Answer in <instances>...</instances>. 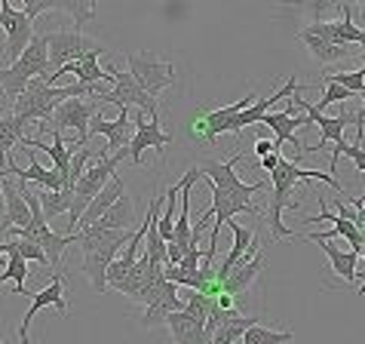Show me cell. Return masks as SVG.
Wrapping results in <instances>:
<instances>
[{
    "instance_id": "8d00e7d4",
    "label": "cell",
    "mask_w": 365,
    "mask_h": 344,
    "mask_svg": "<svg viewBox=\"0 0 365 344\" xmlns=\"http://www.w3.org/2000/svg\"><path fill=\"white\" fill-rule=\"evenodd\" d=\"M6 258V249H4V240H0V261Z\"/></svg>"
},
{
    "instance_id": "d4e9b609",
    "label": "cell",
    "mask_w": 365,
    "mask_h": 344,
    "mask_svg": "<svg viewBox=\"0 0 365 344\" xmlns=\"http://www.w3.org/2000/svg\"><path fill=\"white\" fill-rule=\"evenodd\" d=\"M292 338V332H279V329H267V326H261V323H255L252 329H246V335H242L240 341L242 344H289Z\"/></svg>"
},
{
    "instance_id": "60d3db41",
    "label": "cell",
    "mask_w": 365,
    "mask_h": 344,
    "mask_svg": "<svg viewBox=\"0 0 365 344\" xmlns=\"http://www.w3.org/2000/svg\"><path fill=\"white\" fill-rule=\"evenodd\" d=\"M359 6H362V13H365V0H362V4H359Z\"/></svg>"
},
{
    "instance_id": "b9f144b4",
    "label": "cell",
    "mask_w": 365,
    "mask_h": 344,
    "mask_svg": "<svg viewBox=\"0 0 365 344\" xmlns=\"http://www.w3.org/2000/svg\"><path fill=\"white\" fill-rule=\"evenodd\" d=\"M0 344H4V341H0Z\"/></svg>"
},
{
    "instance_id": "1f68e13d",
    "label": "cell",
    "mask_w": 365,
    "mask_h": 344,
    "mask_svg": "<svg viewBox=\"0 0 365 344\" xmlns=\"http://www.w3.org/2000/svg\"><path fill=\"white\" fill-rule=\"evenodd\" d=\"M273 151H279V141L277 138H258L255 141V157H267Z\"/></svg>"
},
{
    "instance_id": "f1b7e54d",
    "label": "cell",
    "mask_w": 365,
    "mask_h": 344,
    "mask_svg": "<svg viewBox=\"0 0 365 344\" xmlns=\"http://www.w3.org/2000/svg\"><path fill=\"white\" fill-rule=\"evenodd\" d=\"M19 4H22V13L34 22V19H37V16H43L46 9H56V6H58V0H19Z\"/></svg>"
},
{
    "instance_id": "277c9868",
    "label": "cell",
    "mask_w": 365,
    "mask_h": 344,
    "mask_svg": "<svg viewBox=\"0 0 365 344\" xmlns=\"http://www.w3.org/2000/svg\"><path fill=\"white\" fill-rule=\"evenodd\" d=\"M105 105L101 98H93V102H86V98H68V102H62L56 108V114L49 123H40V133H65V129H77V141L74 148H86V129L89 123H93V117L98 114V108Z\"/></svg>"
},
{
    "instance_id": "6da1fadb",
    "label": "cell",
    "mask_w": 365,
    "mask_h": 344,
    "mask_svg": "<svg viewBox=\"0 0 365 344\" xmlns=\"http://www.w3.org/2000/svg\"><path fill=\"white\" fill-rule=\"evenodd\" d=\"M310 178L326 181L329 188H334V191H341V194H344V185L331 176V172H322V169H301L295 160H286V157H282L279 166L270 172L273 194H270V216H267V225H270V237L277 240V243L286 240V237H295L286 225H282V209H286V206L298 209V203L292 200V194H295V185H298V181H310Z\"/></svg>"
},
{
    "instance_id": "d6a6232c",
    "label": "cell",
    "mask_w": 365,
    "mask_h": 344,
    "mask_svg": "<svg viewBox=\"0 0 365 344\" xmlns=\"http://www.w3.org/2000/svg\"><path fill=\"white\" fill-rule=\"evenodd\" d=\"M279 160H282V151H273V154H267V157L258 160V166L264 169V172H273V169L279 166Z\"/></svg>"
},
{
    "instance_id": "83f0119b",
    "label": "cell",
    "mask_w": 365,
    "mask_h": 344,
    "mask_svg": "<svg viewBox=\"0 0 365 344\" xmlns=\"http://www.w3.org/2000/svg\"><path fill=\"white\" fill-rule=\"evenodd\" d=\"M347 98H353V93L347 86H341V84H331V80H326V93H322V98H319V111L322 108H329V105H334V102H347Z\"/></svg>"
},
{
    "instance_id": "74e56055",
    "label": "cell",
    "mask_w": 365,
    "mask_h": 344,
    "mask_svg": "<svg viewBox=\"0 0 365 344\" xmlns=\"http://www.w3.org/2000/svg\"><path fill=\"white\" fill-rule=\"evenodd\" d=\"M6 280H9V277H6V270H4V268H0V283H6Z\"/></svg>"
},
{
    "instance_id": "e575fe53",
    "label": "cell",
    "mask_w": 365,
    "mask_h": 344,
    "mask_svg": "<svg viewBox=\"0 0 365 344\" xmlns=\"http://www.w3.org/2000/svg\"><path fill=\"white\" fill-rule=\"evenodd\" d=\"M353 4H362V0H334V6H341V9H350Z\"/></svg>"
},
{
    "instance_id": "e0dca14e",
    "label": "cell",
    "mask_w": 365,
    "mask_h": 344,
    "mask_svg": "<svg viewBox=\"0 0 365 344\" xmlns=\"http://www.w3.org/2000/svg\"><path fill=\"white\" fill-rule=\"evenodd\" d=\"M313 243H319V249L326 252L331 274L341 277L347 286H356V280H359V270H356L359 268V252L338 249V246H334V240H313Z\"/></svg>"
},
{
    "instance_id": "8fae6325",
    "label": "cell",
    "mask_w": 365,
    "mask_h": 344,
    "mask_svg": "<svg viewBox=\"0 0 365 344\" xmlns=\"http://www.w3.org/2000/svg\"><path fill=\"white\" fill-rule=\"evenodd\" d=\"M0 25H4L6 31V46H4V59L9 65L19 62L22 59V53L28 49V44L34 40V25L31 19H28L22 9H4V16H0Z\"/></svg>"
},
{
    "instance_id": "ac0fdd59",
    "label": "cell",
    "mask_w": 365,
    "mask_h": 344,
    "mask_svg": "<svg viewBox=\"0 0 365 344\" xmlns=\"http://www.w3.org/2000/svg\"><path fill=\"white\" fill-rule=\"evenodd\" d=\"M166 326L172 332V341L175 344H209V335H206V326L190 317L187 310H175L166 317Z\"/></svg>"
},
{
    "instance_id": "30bf717a",
    "label": "cell",
    "mask_w": 365,
    "mask_h": 344,
    "mask_svg": "<svg viewBox=\"0 0 365 344\" xmlns=\"http://www.w3.org/2000/svg\"><path fill=\"white\" fill-rule=\"evenodd\" d=\"M133 123H135V136H133V141H129V160L138 166L141 154H145L148 148H157L160 154L166 157V145H172V133H166V129L160 126V120H150L148 114L135 111Z\"/></svg>"
},
{
    "instance_id": "7a4b0ae2",
    "label": "cell",
    "mask_w": 365,
    "mask_h": 344,
    "mask_svg": "<svg viewBox=\"0 0 365 344\" xmlns=\"http://www.w3.org/2000/svg\"><path fill=\"white\" fill-rule=\"evenodd\" d=\"M129 240H133V231H101L93 225L77 231V243L83 252V274L98 295L108 292V268Z\"/></svg>"
},
{
    "instance_id": "f35d334b",
    "label": "cell",
    "mask_w": 365,
    "mask_h": 344,
    "mask_svg": "<svg viewBox=\"0 0 365 344\" xmlns=\"http://www.w3.org/2000/svg\"><path fill=\"white\" fill-rule=\"evenodd\" d=\"M279 4H301V0H279Z\"/></svg>"
},
{
    "instance_id": "ab89813d",
    "label": "cell",
    "mask_w": 365,
    "mask_h": 344,
    "mask_svg": "<svg viewBox=\"0 0 365 344\" xmlns=\"http://www.w3.org/2000/svg\"><path fill=\"white\" fill-rule=\"evenodd\" d=\"M359 258H365V246H362V252H359Z\"/></svg>"
},
{
    "instance_id": "ffe728a7",
    "label": "cell",
    "mask_w": 365,
    "mask_h": 344,
    "mask_svg": "<svg viewBox=\"0 0 365 344\" xmlns=\"http://www.w3.org/2000/svg\"><path fill=\"white\" fill-rule=\"evenodd\" d=\"M89 228V225H86ZM93 228H101V231H133L135 228V203L133 197H120L114 206H110L105 216H101Z\"/></svg>"
},
{
    "instance_id": "4fadbf2b",
    "label": "cell",
    "mask_w": 365,
    "mask_h": 344,
    "mask_svg": "<svg viewBox=\"0 0 365 344\" xmlns=\"http://www.w3.org/2000/svg\"><path fill=\"white\" fill-rule=\"evenodd\" d=\"M43 308H56L58 317H68V301H65V277L58 274L49 280V286L43 292H37V295L31 298V308H28V313L22 317V323H19V344H31V338H28V329H31V320L37 310Z\"/></svg>"
},
{
    "instance_id": "44dd1931",
    "label": "cell",
    "mask_w": 365,
    "mask_h": 344,
    "mask_svg": "<svg viewBox=\"0 0 365 344\" xmlns=\"http://www.w3.org/2000/svg\"><path fill=\"white\" fill-rule=\"evenodd\" d=\"M301 40H304V46L310 49V56L317 59L319 65H331V62H338V59H347V56L353 53L350 46H338V44H329L326 37L313 34L310 28H304V31H301Z\"/></svg>"
},
{
    "instance_id": "7bdbcfd3",
    "label": "cell",
    "mask_w": 365,
    "mask_h": 344,
    "mask_svg": "<svg viewBox=\"0 0 365 344\" xmlns=\"http://www.w3.org/2000/svg\"><path fill=\"white\" fill-rule=\"evenodd\" d=\"M362 98H365V96H362Z\"/></svg>"
},
{
    "instance_id": "cb8c5ba5",
    "label": "cell",
    "mask_w": 365,
    "mask_h": 344,
    "mask_svg": "<svg viewBox=\"0 0 365 344\" xmlns=\"http://www.w3.org/2000/svg\"><path fill=\"white\" fill-rule=\"evenodd\" d=\"M40 197V209H43L46 221L49 218H58L62 212H71V203H74V188H65V191H37Z\"/></svg>"
},
{
    "instance_id": "9c48e42d",
    "label": "cell",
    "mask_w": 365,
    "mask_h": 344,
    "mask_svg": "<svg viewBox=\"0 0 365 344\" xmlns=\"http://www.w3.org/2000/svg\"><path fill=\"white\" fill-rule=\"evenodd\" d=\"M126 59H129V71H133V77L138 80V86L145 89V93H150L154 98L178 80L175 65L172 62H157V59H150V56H133V53H129Z\"/></svg>"
},
{
    "instance_id": "7c38bea8",
    "label": "cell",
    "mask_w": 365,
    "mask_h": 344,
    "mask_svg": "<svg viewBox=\"0 0 365 344\" xmlns=\"http://www.w3.org/2000/svg\"><path fill=\"white\" fill-rule=\"evenodd\" d=\"M252 102H255V93H249L246 98H240V102H233L227 108H215V111H209V114H202L200 123H197V136L206 141V145H215V138L230 133L233 120H237L246 108H252Z\"/></svg>"
},
{
    "instance_id": "ba28073f",
    "label": "cell",
    "mask_w": 365,
    "mask_h": 344,
    "mask_svg": "<svg viewBox=\"0 0 365 344\" xmlns=\"http://www.w3.org/2000/svg\"><path fill=\"white\" fill-rule=\"evenodd\" d=\"M242 157H246V154H237V157H230V160H202L200 169H202V176H206L215 188H225V191H233V194L252 200L255 194H264L267 185H264V181H252V185L240 181L237 163H240Z\"/></svg>"
},
{
    "instance_id": "d590c367",
    "label": "cell",
    "mask_w": 365,
    "mask_h": 344,
    "mask_svg": "<svg viewBox=\"0 0 365 344\" xmlns=\"http://www.w3.org/2000/svg\"><path fill=\"white\" fill-rule=\"evenodd\" d=\"M6 206V197H4V176H0V209Z\"/></svg>"
},
{
    "instance_id": "9a60e30c",
    "label": "cell",
    "mask_w": 365,
    "mask_h": 344,
    "mask_svg": "<svg viewBox=\"0 0 365 344\" xmlns=\"http://www.w3.org/2000/svg\"><path fill=\"white\" fill-rule=\"evenodd\" d=\"M261 123H267L273 133H277V141H279V145H282V141H292V148H295V157L304 154V145L298 141L295 133H298L301 126L307 129V126L313 123V120L304 114V111H301V114H295V105H289L286 111H279V114H264V120H261Z\"/></svg>"
},
{
    "instance_id": "836d02e7",
    "label": "cell",
    "mask_w": 365,
    "mask_h": 344,
    "mask_svg": "<svg viewBox=\"0 0 365 344\" xmlns=\"http://www.w3.org/2000/svg\"><path fill=\"white\" fill-rule=\"evenodd\" d=\"M356 133H359V138H356V145H362V136H365V102H362V108L356 111Z\"/></svg>"
},
{
    "instance_id": "2e32d148",
    "label": "cell",
    "mask_w": 365,
    "mask_h": 344,
    "mask_svg": "<svg viewBox=\"0 0 365 344\" xmlns=\"http://www.w3.org/2000/svg\"><path fill=\"white\" fill-rule=\"evenodd\" d=\"M22 151L28 154V166L25 169H19L16 163H13V157L6 160V172H13V176L19 178V181H34V185H40V188H46V191H65V176H58L56 169H43L34 160V148H28V145H22Z\"/></svg>"
},
{
    "instance_id": "603a6c76",
    "label": "cell",
    "mask_w": 365,
    "mask_h": 344,
    "mask_svg": "<svg viewBox=\"0 0 365 344\" xmlns=\"http://www.w3.org/2000/svg\"><path fill=\"white\" fill-rule=\"evenodd\" d=\"M148 277H150V258H148V252H141L138 256V261L133 265V270L126 274V280L123 283H117V292H123V295H129V298H138L141 295V289H145V283H148Z\"/></svg>"
},
{
    "instance_id": "5b68a950",
    "label": "cell",
    "mask_w": 365,
    "mask_h": 344,
    "mask_svg": "<svg viewBox=\"0 0 365 344\" xmlns=\"http://www.w3.org/2000/svg\"><path fill=\"white\" fill-rule=\"evenodd\" d=\"M58 105H62V98H58V86H49L43 77H37V80H31V86H28L25 93L6 108L28 126V123H34V120L49 123Z\"/></svg>"
},
{
    "instance_id": "7402d4cb",
    "label": "cell",
    "mask_w": 365,
    "mask_h": 344,
    "mask_svg": "<svg viewBox=\"0 0 365 344\" xmlns=\"http://www.w3.org/2000/svg\"><path fill=\"white\" fill-rule=\"evenodd\" d=\"M22 141H25V123L6 108L4 114H0V169L6 166L9 151L16 145H22Z\"/></svg>"
},
{
    "instance_id": "3957f363",
    "label": "cell",
    "mask_w": 365,
    "mask_h": 344,
    "mask_svg": "<svg viewBox=\"0 0 365 344\" xmlns=\"http://www.w3.org/2000/svg\"><path fill=\"white\" fill-rule=\"evenodd\" d=\"M49 71V49H46V34H34V40L28 44V49L22 53L19 62H13L9 68H0V89H4L6 105H13L19 96L31 86V80L43 77Z\"/></svg>"
},
{
    "instance_id": "f546056e",
    "label": "cell",
    "mask_w": 365,
    "mask_h": 344,
    "mask_svg": "<svg viewBox=\"0 0 365 344\" xmlns=\"http://www.w3.org/2000/svg\"><path fill=\"white\" fill-rule=\"evenodd\" d=\"M344 154L353 160L356 172H362V176H365V148H362V145H347V151H344Z\"/></svg>"
},
{
    "instance_id": "4dcf8cb0",
    "label": "cell",
    "mask_w": 365,
    "mask_h": 344,
    "mask_svg": "<svg viewBox=\"0 0 365 344\" xmlns=\"http://www.w3.org/2000/svg\"><path fill=\"white\" fill-rule=\"evenodd\" d=\"M350 206H353V212H356V228L365 234V191H362V197H353L350 200Z\"/></svg>"
},
{
    "instance_id": "484cf974",
    "label": "cell",
    "mask_w": 365,
    "mask_h": 344,
    "mask_svg": "<svg viewBox=\"0 0 365 344\" xmlns=\"http://www.w3.org/2000/svg\"><path fill=\"white\" fill-rule=\"evenodd\" d=\"M56 9H65V13H71L74 25H80V28L96 19V0H58Z\"/></svg>"
},
{
    "instance_id": "8992f818",
    "label": "cell",
    "mask_w": 365,
    "mask_h": 344,
    "mask_svg": "<svg viewBox=\"0 0 365 344\" xmlns=\"http://www.w3.org/2000/svg\"><path fill=\"white\" fill-rule=\"evenodd\" d=\"M108 74L114 77V89H105L98 98L105 105H117V108H129L133 105L141 114H148L150 120H160V102L150 93L138 86V80L133 77V71H117V68H108Z\"/></svg>"
},
{
    "instance_id": "5bb4252c",
    "label": "cell",
    "mask_w": 365,
    "mask_h": 344,
    "mask_svg": "<svg viewBox=\"0 0 365 344\" xmlns=\"http://www.w3.org/2000/svg\"><path fill=\"white\" fill-rule=\"evenodd\" d=\"M93 136H105L108 138L105 148H110V154H117V151L129 148V141H133V136H135V123H129V108H120V117L117 120H101L96 114L93 123H89V129H86V141L93 138Z\"/></svg>"
},
{
    "instance_id": "52a82bcc",
    "label": "cell",
    "mask_w": 365,
    "mask_h": 344,
    "mask_svg": "<svg viewBox=\"0 0 365 344\" xmlns=\"http://www.w3.org/2000/svg\"><path fill=\"white\" fill-rule=\"evenodd\" d=\"M46 34V49H49V71L46 74H56L62 65L68 62H77V59H83L86 53H93L98 49L96 40H89L83 31H40Z\"/></svg>"
},
{
    "instance_id": "4316f807",
    "label": "cell",
    "mask_w": 365,
    "mask_h": 344,
    "mask_svg": "<svg viewBox=\"0 0 365 344\" xmlns=\"http://www.w3.org/2000/svg\"><path fill=\"white\" fill-rule=\"evenodd\" d=\"M326 80L347 86L353 96H365V68H359V71H326Z\"/></svg>"
},
{
    "instance_id": "d6986e66",
    "label": "cell",
    "mask_w": 365,
    "mask_h": 344,
    "mask_svg": "<svg viewBox=\"0 0 365 344\" xmlns=\"http://www.w3.org/2000/svg\"><path fill=\"white\" fill-rule=\"evenodd\" d=\"M123 194H126L123 178L114 176V178H110L108 185H105V188L98 191V197H93V203H89V209L83 212V218H80V225H83V228H86V225H96V221H98L101 216H105V212H108L110 206H114V203H117V200L123 197Z\"/></svg>"
}]
</instances>
